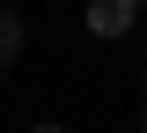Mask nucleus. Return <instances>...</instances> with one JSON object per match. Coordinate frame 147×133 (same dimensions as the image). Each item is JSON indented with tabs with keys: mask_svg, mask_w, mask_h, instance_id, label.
Listing matches in <instances>:
<instances>
[{
	"mask_svg": "<svg viewBox=\"0 0 147 133\" xmlns=\"http://www.w3.org/2000/svg\"><path fill=\"white\" fill-rule=\"evenodd\" d=\"M37 133H66V126H37Z\"/></svg>",
	"mask_w": 147,
	"mask_h": 133,
	"instance_id": "3",
	"label": "nucleus"
},
{
	"mask_svg": "<svg viewBox=\"0 0 147 133\" xmlns=\"http://www.w3.org/2000/svg\"><path fill=\"white\" fill-rule=\"evenodd\" d=\"M15 52H22V22H15V8H0V74L15 67Z\"/></svg>",
	"mask_w": 147,
	"mask_h": 133,
	"instance_id": "2",
	"label": "nucleus"
},
{
	"mask_svg": "<svg viewBox=\"0 0 147 133\" xmlns=\"http://www.w3.org/2000/svg\"><path fill=\"white\" fill-rule=\"evenodd\" d=\"M132 8H147V0H132Z\"/></svg>",
	"mask_w": 147,
	"mask_h": 133,
	"instance_id": "5",
	"label": "nucleus"
},
{
	"mask_svg": "<svg viewBox=\"0 0 147 133\" xmlns=\"http://www.w3.org/2000/svg\"><path fill=\"white\" fill-rule=\"evenodd\" d=\"M88 30L96 37H125L132 30V0H88Z\"/></svg>",
	"mask_w": 147,
	"mask_h": 133,
	"instance_id": "1",
	"label": "nucleus"
},
{
	"mask_svg": "<svg viewBox=\"0 0 147 133\" xmlns=\"http://www.w3.org/2000/svg\"><path fill=\"white\" fill-rule=\"evenodd\" d=\"M140 133H147V111H140Z\"/></svg>",
	"mask_w": 147,
	"mask_h": 133,
	"instance_id": "4",
	"label": "nucleus"
}]
</instances>
